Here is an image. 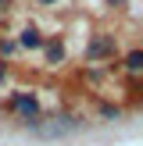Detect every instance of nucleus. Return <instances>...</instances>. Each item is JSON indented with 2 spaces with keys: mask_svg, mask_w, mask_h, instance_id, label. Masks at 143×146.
<instances>
[{
  "mask_svg": "<svg viewBox=\"0 0 143 146\" xmlns=\"http://www.w3.org/2000/svg\"><path fill=\"white\" fill-rule=\"evenodd\" d=\"M11 107H14V111H18L25 121H36V118H39V104H36L32 96H14V104H11Z\"/></svg>",
  "mask_w": 143,
  "mask_h": 146,
  "instance_id": "1",
  "label": "nucleus"
},
{
  "mask_svg": "<svg viewBox=\"0 0 143 146\" xmlns=\"http://www.w3.org/2000/svg\"><path fill=\"white\" fill-rule=\"evenodd\" d=\"M39 32H36V29H25V32H21V46H39Z\"/></svg>",
  "mask_w": 143,
  "mask_h": 146,
  "instance_id": "2",
  "label": "nucleus"
},
{
  "mask_svg": "<svg viewBox=\"0 0 143 146\" xmlns=\"http://www.w3.org/2000/svg\"><path fill=\"white\" fill-rule=\"evenodd\" d=\"M125 68H129V71H140V68H143V54H140V50H132V54H129Z\"/></svg>",
  "mask_w": 143,
  "mask_h": 146,
  "instance_id": "3",
  "label": "nucleus"
},
{
  "mask_svg": "<svg viewBox=\"0 0 143 146\" xmlns=\"http://www.w3.org/2000/svg\"><path fill=\"white\" fill-rule=\"evenodd\" d=\"M107 50H111V43H107V39H100V43H93V46H90V57H104Z\"/></svg>",
  "mask_w": 143,
  "mask_h": 146,
  "instance_id": "4",
  "label": "nucleus"
},
{
  "mask_svg": "<svg viewBox=\"0 0 143 146\" xmlns=\"http://www.w3.org/2000/svg\"><path fill=\"white\" fill-rule=\"evenodd\" d=\"M47 57H50V61H61V57H64L61 43H50V46H47Z\"/></svg>",
  "mask_w": 143,
  "mask_h": 146,
  "instance_id": "5",
  "label": "nucleus"
},
{
  "mask_svg": "<svg viewBox=\"0 0 143 146\" xmlns=\"http://www.w3.org/2000/svg\"><path fill=\"white\" fill-rule=\"evenodd\" d=\"M0 78H4V64H0Z\"/></svg>",
  "mask_w": 143,
  "mask_h": 146,
  "instance_id": "6",
  "label": "nucleus"
},
{
  "mask_svg": "<svg viewBox=\"0 0 143 146\" xmlns=\"http://www.w3.org/2000/svg\"><path fill=\"white\" fill-rule=\"evenodd\" d=\"M39 4H54V0H39Z\"/></svg>",
  "mask_w": 143,
  "mask_h": 146,
  "instance_id": "7",
  "label": "nucleus"
}]
</instances>
